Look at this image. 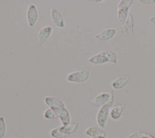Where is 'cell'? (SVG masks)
<instances>
[{
	"label": "cell",
	"mask_w": 155,
	"mask_h": 138,
	"mask_svg": "<svg viewBox=\"0 0 155 138\" xmlns=\"http://www.w3.org/2000/svg\"><path fill=\"white\" fill-rule=\"evenodd\" d=\"M53 28L50 26H47L39 30L38 34V40L39 44L44 43L52 34Z\"/></svg>",
	"instance_id": "obj_9"
},
{
	"label": "cell",
	"mask_w": 155,
	"mask_h": 138,
	"mask_svg": "<svg viewBox=\"0 0 155 138\" xmlns=\"http://www.w3.org/2000/svg\"><path fill=\"white\" fill-rule=\"evenodd\" d=\"M147 133L145 132H142V131H139V132H136L134 133H132L128 136L127 138H141L142 136L145 135Z\"/></svg>",
	"instance_id": "obj_22"
},
{
	"label": "cell",
	"mask_w": 155,
	"mask_h": 138,
	"mask_svg": "<svg viewBox=\"0 0 155 138\" xmlns=\"http://www.w3.org/2000/svg\"><path fill=\"white\" fill-rule=\"evenodd\" d=\"M125 108L124 103H119L114 106L110 111V115L113 120H118L122 116L123 111Z\"/></svg>",
	"instance_id": "obj_12"
},
{
	"label": "cell",
	"mask_w": 155,
	"mask_h": 138,
	"mask_svg": "<svg viewBox=\"0 0 155 138\" xmlns=\"http://www.w3.org/2000/svg\"><path fill=\"white\" fill-rule=\"evenodd\" d=\"M50 135L53 138H65L67 137L61 131L59 126L51 129L50 131Z\"/></svg>",
	"instance_id": "obj_18"
},
{
	"label": "cell",
	"mask_w": 155,
	"mask_h": 138,
	"mask_svg": "<svg viewBox=\"0 0 155 138\" xmlns=\"http://www.w3.org/2000/svg\"><path fill=\"white\" fill-rule=\"evenodd\" d=\"M43 117L44 119L47 120H53L56 118L53 109L50 108L45 109L43 113Z\"/></svg>",
	"instance_id": "obj_20"
},
{
	"label": "cell",
	"mask_w": 155,
	"mask_h": 138,
	"mask_svg": "<svg viewBox=\"0 0 155 138\" xmlns=\"http://www.w3.org/2000/svg\"><path fill=\"white\" fill-rule=\"evenodd\" d=\"M51 19L53 24L58 28H64L65 23L61 13L56 8H53L50 12Z\"/></svg>",
	"instance_id": "obj_6"
},
{
	"label": "cell",
	"mask_w": 155,
	"mask_h": 138,
	"mask_svg": "<svg viewBox=\"0 0 155 138\" xmlns=\"http://www.w3.org/2000/svg\"><path fill=\"white\" fill-rule=\"evenodd\" d=\"M6 131L7 126L5 118L2 116H0V138L5 137Z\"/></svg>",
	"instance_id": "obj_19"
},
{
	"label": "cell",
	"mask_w": 155,
	"mask_h": 138,
	"mask_svg": "<svg viewBox=\"0 0 155 138\" xmlns=\"http://www.w3.org/2000/svg\"><path fill=\"white\" fill-rule=\"evenodd\" d=\"M56 118H58L62 125H66L71 123V117L69 111L66 107L56 108L52 109Z\"/></svg>",
	"instance_id": "obj_3"
},
{
	"label": "cell",
	"mask_w": 155,
	"mask_h": 138,
	"mask_svg": "<svg viewBox=\"0 0 155 138\" xmlns=\"http://www.w3.org/2000/svg\"><path fill=\"white\" fill-rule=\"evenodd\" d=\"M26 18L29 27H33L35 26L38 19V11L35 5L30 4L28 7Z\"/></svg>",
	"instance_id": "obj_5"
},
{
	"label": "cell",
	"mask_w": 155,
	"mask_h": 138,
	"mask_svg": "<svg viewBox=\"0 0 155 138\" xmlns=\"http://www.w3.org/2000/svg\"><path fill=\"white\" fill-rule=\"evenodd\" d=\"M129 9L128 8H124V7H120V8H117V16L119 21L121 24H124V22L125 21L126 19L127 18L129 13Z\"/></svg>",
	"instance_id": "obj_16"
},
{
	"label": "cell",
	"mask_w": 155,
	"mask_h": 138,
	"mask_svg": "<svg viewBox=\"0 0 155 138\" xmlns=\"http://www.w3.org/2000/svg\"><path fill=\"white\" fill-rule=\"evenodd\" d=\"M138 1L145 5H155V0H139Z\"/></svg>",
	"instance_id": "obj_23"
},
{
	"label": "cell",
	"mask_w": 155,
	"mask_h": 138,
	"mask_svg": "<svg viewBox=\"0 0 155 138\" xmlns=\"http://www.w3.org/2000/svg\"><path fill=\"white\" fill-rule=\"evenodd\" d=\"M112 106L108 103L100 107L96 114V122L97 125L102 128L106 126V123L110 114V108Z\"/></svg>",
	"instance_id": "obj_2"
},
{
	"label": "cell",
	"mask_w": 155,
	"mask_h": 138,
	"mask_svg": "<svg viewBox=\"0 0 155 138\" xmlns=\"http://www.w3.org/2000/svg\"><path fill=\"white\" fill-rule=\"evenodd\" d=\"M149 21H150L151 23H152L153 24L155 25V15L154 16H152L151 17H150L149 18Z\"/></svg>",
	"instance_id": "obj_25"
},
{
	"label": "cell",
	"mask_w": 155,
	"mask_h": 138,
	"mask_svg": "<svg viewBox=\"0 0 155 138\" xmlns=\"http://www.w3.org/2000/svg\"><path fill=\"white\" fill-rule=\"evenodd\" d=\"M85 134L90 137H94L97 136H102L107 137V133L103 130L101 128L97 126H90L85 129Z\"/></svg>",
	"instance_id": "obj_14"
},
{
	"label": "cell",
	"mask_w": 155,
	"mask_h": 138,
	"mask_svg": "<svg viewBox=\"0 0 155 138\" xmlns=\"http://www.w3.org/2000/svg\"><path fill=\"white\" fill-rule=\"evenodd\" d=\"M117 33V30L114 28H108L105 29L96 35L95 37L97 40L102 41H108L113 38Z\"/></svg>",
	"instance_id": "obj_8"
},
{
	"label": "cell",
	"mask_w": 155,
	"mask_h": 138,
	"mask_svg": "<svg viewBox=\"0 0 155 138\" xmlns=\"http://www.w3.org/2000/svg\"><path fill=\"white\" fill-rule=\"evenodd\" d=\"M79 126V123L78 122H71L66 125H61L60 129L61 131L67 137L72 134H73Z\"/></svg>",
	"instance_id": "obj_13"
},
{
	"label": "cell",
	"mask_w": 155,
	"mask_h": 138,
	"mask_svg": "<svg viewBox=\"0 0 155 138\" xmlns=\"http://www.w3.org/2000/svg\"><path fill=\"white\" fill-rule=\"evenodd\" d=\"M104 1L103 0H97V1H91V2H104Z\"/></svg>",
	"instance_id": "obj_27"
},
{
	"label": "cell",
	"mask_w": 155,
	"mask_h": 138,
	"mask_svg": "<svg viewBox=\"0 0 155 138\" xmlns=\"http://www.w3.org/2000/svg\"><path fill=\"white\" fill-rule=\"evenodd\" d=\"M122 29L125 34L129 36H133L134 35V21L132 15H128L125 21L122 24Z\"/></svg>",
	"instance_id": "obj_10"
},
{
	"label": "cell",
	"mask_w": 155,
	"mask_h": 138,
	"mask_svg": "<svg viewBox=\"0 0 155 138\" xmlns=\"http://www.w3.org/2000/svg\"><path fill=\"white\" fill-rule=\"evenodd\" d=\"M90 76V71L87 69L69 73L66 76V80L68 82L81 83L86 81Z\"/></svg>",
	"instance_id": "obj_1"
},
{
	"label": "cell",
	"mask_w": 155,
	"mask_h": 138,
	"mask_svg": "<svg viewBox=\"0 0 155 138\" xmlns=\"http://www.w3.org/2000/svg\"><path fill=\"white\" fill-rule=\"evenodd\" d=\"M130 80V76L128 75L120 76L115 79L111 83V86L113 89L118 90L123 88L128 83Z\"/></svg>",
	"instance_id": "obj_11"
},
{
	"label": "cell",
	"mask_w": 155,
	"mask_h": 138,
	"mask_svg": "<svg viewBox=\"0 0 155 138\" xmlns=\"http://www.w3.org/2000/svg\"><path fill=\"white\" fill-rule=\"evenodd\" d=\"M133 0H121L119 2L117 8L124 7V8L130 9L133 5Z\"/></svg>",
	"instance_id": "obj_21"
},
{
	"label": "cell",
	"mask_w": 155,
	"mask_h": 138,
	"mask_svg": "<svg viewBox=\"0 0 155 138\" xmlns=\"http://www.w3.org/2000/svg\"><path fill=\"white\" fill-rule=\"evenodd\" d=\"M90 138H107L105 136H94V137H90Z\"/></svg>",
	"instance_id": "obj_26"
},
{
	"label": "cell",
	"mask_w": 155,
	"mask_h": 138,
	"mask_svg": "<svg viewBox=\"0 0 155 138\" xmlns=\"http://www.w3.org/2000/svg\"><path fill=\"white\" fill-rule=\"evenodd\" d=\"M141 138H155L153 136H152L151 134H148V133H146L145 135H143V136L141 137Z\"/></svg>",
	"instance_id": "obj_24"
},
{
	"label": "cell",
	"mask_w": 155,
	"mask_h": 138,
	"mask_svg": "<svg viewBox=\"0 0 155 138\" xmlns=\"http://www.w3.org/2000/svg\"><path fill=\"white\" fill-rule=\"evenodd\" d=\"M45 104L51 109L56 108H64L65 104L60 98L54 96H47L44 98Z\"/></svg>",
	"instance_id": "obj_7"
},
{
	"label": "cell",
	"mask_w": 155,
	"mask_h": 138,
	"mask_svg": "<svg viewBox=\"0 0 155 138\" xmlns=\"http://www.w3.org/2000/svg\"><path fill=\"white\" fill-rule=\"evenodd\" d=\"M113 93V92L112 91L110 92L101 93L95 96L94 97H93V98H91L90 100V102L93 105L96 106L101 107L103 105L107 104L109 102Z\"/></svg>",
	"instance_id": "obj_4"
},
{
	"label": "cell",
	"mask_w": 155,
	"mask_h": 138,
	"mask_svg": "<svg viewBox=\"0 0 155 138\" xmlns=\"http://www.w3.org/2000/svg\"><path fill=\"white\" fill-rule=\"evenodd\" d=\"M88 62L93 64H103L108 63V59L107 57L102 54L101 52L91 56L88 59Z\"/></svg>",
	"instance_id": "obj_15"
},
{
	"label": "cell",
	"mask_w": 155,
	"mask_h": 138,
	"mask_svg": "<svg viewBox=\"0 0 155 138\" xmlns=\"http://www.w3.org/2000/svg\"><path fill=\"white\" fill-rule=\"evenodd\" d=\"M2 138H7V137L5 136V137H2Z\"/></svg>",
	"instance_id": "obj_28"
},
{
	"label": "cell",
	"mask_w": 155,
	"mask_h": 138,
	"mask_svg": "<svg viewBox=\"0 0 155 138\" xmlns=\"http://www.w3.org/2000/svg\"><path fill=\"white\" fill-rule=\"evenodd\" d=\"M100 52L107 57L108 62L113 63L114 64L117 63V57L114 52L111 50H104Z\"/></svg>",
	"instance_id": "obj_17"
}]
</instances>
